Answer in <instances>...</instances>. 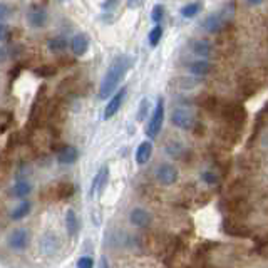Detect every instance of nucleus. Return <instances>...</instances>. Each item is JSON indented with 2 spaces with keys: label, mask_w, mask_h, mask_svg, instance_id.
Listing matches in <instances>:
<instances>
[{
  "label": "nucleus",
  "mask_w": 268,
  "mask_h": 268,
  "mask_svg": "<svg viewBox=\"0 0 268 268\" xmlns=\"http://www.w3.org/2000/svg\"><path fill=\"white\" fill-rule=\"evenodd\" d=\"M47 49L50 50V52H54V54L64 52V50L67 49V41H66V37H62V36L52 37V39H50V41L47 42Z\"/></svg>",
  "instance_id": "obj_21"
},
{
  "label": "nucleus",
  "mask_w": 268,
  "mask_h": 268,
  "mask_svg": "<svg viewBox=\"0 0 268 268\" xmlns=\"http://www.w3.org/2000/svg\"><path fill=\"white\" fill-rule=\"evenodd\" d=\"M161 37H163V27L156 24L155 27H153V31L150 32V45L151 47H156L159 41H161Z\"/></svg>",
  "instance_id": "obj_28"
},
{
  "label": "nucleus",
  "mask_w": 268,
  "mask_h": 268,
  "mask_svg": "<svg viewBox=\"0 0 268 268\" xmlns=\"http://www.w3.org/2000/svg\"><path fill=\"white\" fill-rule=\"evenodd\" d=\"M27 243H28V233H27V230H24V228H17V230H14L9 235V245L14 250L25 248Z\"/></svg>",
  "instance_id": "obj_13"
},
{
  "label": "nucleus",
  "mask_w": 268,
  "mask_h": 268,
  "mask_svg": "<svg viewBox=\"0 0 268 268\" xmlns=\"http://www.w3.org/2000/svg\"><path fill=\"white\" fill-rule=\"evenodd\" d=\"M107 176H109V168L102 166L99 169V173L96 174V178L93 181V186H91V190H89V196L91 198H94L96 195H101L102 190H104L106 183H107Z\"/></svg>",
  "instance_id": "obj_10"
},
{
  "label": "nucleus",
  "mask_w": 268,
  "mask_h": 268,
  "mask_svg": "<svg viewBox=\"0 0 268 268\" xmlns=\"http://www.w3.org/2000/svg\"><path fill=\"white\" fill-rule=\"evenodd\" d=\"M31 191H32V185L27 180H19L12 188V195L15 198H22V199L31 195Z\"/></svg>",
  "instance_id": "obj_18"
},
{
  "label": "nucleus",
  "mask_w": 268,
  "mask_h": 268,
  "mask_svg": "<svg viewBox=\"0 0 268 268\" xmlns=\"http://www.w3.org/2000/svg\"><path fill=\"white\" fill-rule=\"evenodd\" d=\"M188 69H190V72L195 77H203V76H208V74L213 71V66L208 59H199V61L191 62Z\"/></svg>",
  "instance_id": "obj_15"
},
{
  "label": "nucleus",
  "mask_w": 268,
  "mask_h": 268,
  "mask_svg": "<svg viewBox=\"0 0 268 268\" xmlns=\"http://www.w3.org/2000/svg\"><path fill=\"white\" fill-rule=\"evenodd\" d=\"M191 50L193 54H196L201 59H208L210 55H213V45L210 44L208 41H203V39H198V41L191 42Z\"/></svg>",
  "instance_id": "obj_16"
},
{
  "label": "nucleus",
  "mask_w": 268,
  "mask_h": 268,
  "mask_svg": "<svg viewBox=\"0 0 268 268\" xmlns=\"http://www.w3.org/2000/svg\"><path fill=\"white\" fill-rule=\"evenodd\" d=\"M153 155V142L151 141H142L136 150V163L138 164H146L151 159Z\"/></svg>",
  "instance_id": "obj_17"
},
{
  "label": "nucleus",
  "mask_w": 268,
  "mask_h": 268,
  "mask_svg": "<svg viewBox=\"0 0 268 268\" xmlns=\"http://www.w3.org/2000/svg\"><path fill=\"white\" fill-rule=\"evenodd\" d=\"M142 2H144V0H128V7L129 9H138V7H141Z\"/></svg>",
  "instance_id": "obj_37"
},
{
  "label": "nucleus",
  "mask_w": 268,
  "mask_h": 268,
  "mask_svg": "<svg viewBox=\"0 0 268 268\" xmlns=\"http://www.w3.org/2000/svg\"><path fill=\"white\" fill-rule=\"evenodd\" d=\"M166 153L171 158H181L185 153V146L180 141H168L166 144Z\"/></svg>",
  "instance_id": "obj_25"
},
{
  "label": "nucleus",
  "mask_w": 268,
  "mask_h": 268,
  "mask_svg": "<svg viewBox=\"0 0 268 268\" xmlns=\"http://www.w3.org/2000/svg\"><path fill=\"white\" fill-rule=\"evenodd\" d=\"M203 5L199 4V2H193V4H188L185 5L183 9H181V15L185 17V19H191V17H195L199 10H201Z\"/></svg>",
  "instance_id": "obj_27"
},
{
  "label": "nucleus",
  "mask_w": 268,
  "mask_h": 268,
  "mask_svg": "<svg viewBox=\"0 0 268 268\" xmlns=\"http://www.w3.org/2000/svg\"><path fill=\"white\" fill-rule=\"evenodd\" d=\"M126 87H121V89H117V93L112 96L111 98V101L107 102L106 104V109H104V117L106 121L107 119H111L112 116H116L117 114V111L121 109V106H123V102H124V98H126Z\"/></svg>",
  "instance_id": "obj_7"
},
{
  "label": "nucleus",
  "mask_w": 268,
  "mask_h": 268,
  "mask_svg": "<svg viewBox=\"0 0 268 268\" xmlns=\"http://www.w3.org/2000/svg\"><path fill=\"white\" fill-rule=\"evenodd\" d=\"M34 2H36V4L39 5V7H42V5H45V4H47L49 0H34Z\"/></svg>",
  "instance_id": "obj_42"
},
{
  "label": "nucleus",
  "mask_w": 268,
  "mask_h": 268,
  "mask_svg": "<svg viewBox=\"0 0 268 268\" xmlns=\"http://www.w3.org/2000/svg\"><path fill=\"white\" fill-rule=\"evenodd\" d=\"M218 14L221 15V19L228 24V22L233 20V17H235V14H236V4L233 2V0H230V2H226L223 7L218 10Z\"/></svg>",
  "instance_id": "obj_22"
},
{
  "label": "nucleus",
  "mask_w": 268,
  "mask_h": 268,
  "mask_svg": "<svg viewBox=\"0 0 268 268\" xmlns=\"http://www.w3.org/2000/svg\"><path fill=\"white\" fill-rule=\"evenodd\" d=\"M61 248V240L55 233H45L41 238V252L44 255H55Z\"/></svg>",
  "instance_id": "obj_9"
},
{
  "label": "nucleus",
  "mask_w": 268,
  "mask_h": 268,
  "mask_svg": "<svg viewBox=\"0 0 268 268\" xmlns=\"http://www.w3.org/2000/svg\"><path fill=\"white\" fill-rule=\"evenodd\" d=\"M119 4H121V0H104L102 2V12H104L106 20H112V14L116 12Z\"/></svg>",
  "instance_id": "obj_24"
},
{
  "label": "nucleus",
  "mask_w": 268,
  "mask_h": 268,
  "mask_svg": "<svg viewBox=\"0 0 268 268\" xmlns=\"http://www.w3.org/2000/svg\"><path fill=\"white\" fill-rule=\"evenodd\" d=\"M171 123H173L176 128L190 131V129L195 128L196 117L190 109H185V107H176V109L171 112Z\"/></svg>",
  "instance_id": "obj_4"
},
{
  "label": "nucleus",
  "mask_w": 268,
  "mask_h": 268,
  "mask_svg": "<svg viewBox=\"0 0 268 268\" xmlns=\"http://www.w3.org/2000/svg\"><path fill=\"white\" fill-rule=\"evenodd\" d=\"M10 39V28L0 22V42H5Z\"/></svg>",
  "instance_id": "obj_33"
},
{
  "label": "nucleus",
  "mask_w": 268,
  "mask_h": 268,
  "mask_svg": "<svg viewBox=\"0 0 268 268\" xmlns=\"http://www.w3.org/2000/svg\"><path fill=\"white\" fill-rule=\"evenodd\" d=\"M34 74L39 77H54L57 74V67L49 66V64H42V66H37L36 69H34Z\"/></svg>",
  "instance_id": "obj_26"
},
{
  "label": "nucleus",
  "mask_w": 268,
  "mask_h": 268,
  "mask_svg": "<svg viewBox=\"0 0 268 268\" xmlns=\"http://www.w3.org/2000/svg\"><path fill=\"white\" fill-rule=\"evenodd\" d=\"M22 71V66H15L14 69H12V72H9L10 76H12V79H15L17 76H19V72Z\"/></svg>",
  "instance_id": "obj_38"
},
{
  "label": "nucleus",
  "mask_w": 268,
  "mask_h": 268,
  "mask_svg": "<svg viewBox=\"0 0 268 268\" xmlns=\"http://www.w3.org/2000/svg\"><path fill=\"white\" fill-rule=\"evenodd\" d=\"M28 173H31V171H28L27 164H20L19 171H17V181H19V180H25Z\"/></svg>",
  "instance_id": "obj_36"
},
{
  "label": "nucleus",
  "mask_w": 268,
  "mask_h": 268,
  "mask_svg": "<svg viewBox=\"0 0 268 268\" xmlns=\"http://www.w3.org/2000/svg\"><path fill=\"white\" fill-rule=\"evenodd\" d=\"M31 208H32L31 201H22L19 206H17L14 212H12V215H10V218H12L14 221H19V220H22V218H25V216L31 213Z\"/></svg>",
  "instance_id": "obj_23"
},
{
  "label": "nucleus",
  "mask_w": 268,
  "mask_h": 268,
  "mask_svg": "<svg viewBox=\"0 0 268 268\" xmlns=\"http://www.w3.org/2000/svg\"><path fill=\"white\" fill-rule=\"evenodd\" d=\"M27 22H28V25L34 28L45 27L49 22L47 10H45L44 7H39V5H34V7L27 12Z\"/></svg>",
  "instance_id": "obj_6"
},
{
  "label": "nucleus",
  "mask_w": 268,
  "mask_h": 268,
  "mask_svg": "<svg viewBox=\"0 0 268 268\" xmlns=\"http://www.w3.org/2000/svg\"><path fill=\"white\" fill-rule=\"evenodd\" d=\"M247 2L250 4V5H253V7H256V5H261L265 2V0H247Z\"/></svg>",
  "instance_id": "obj_40"
},
{
  "label": "nucleus",
  "mask_w": 268,
  "mask_h": 268,
  "mask_svg": "<svg viewBox=\"0 0 268 268\" xmlns=\"http://www.w3.org/2000/svg\"><path fill=\"white\" fill-rule=\"evenodd\" d=\"M54 195L57 199H67L74 195V191H76V188H74L72 183H59L57 186H54Z\"/></svg>",
  "instance_id": "obj_19"
},
{
  "label": "nucleus",
  "mask_w": 268,
  "mask_h": 268,
  "mask_svg": "<svg viewBox=\"0 0 268 268\" xmlns=\"http://www.w3.org/2000/svg\"><path fill=\"white\" fill-rule=\"evenodd\" d=\"M66 228L69 236H76L79 231V221H77V215L74 213V210H67L66 213Z\"/></svg>",
  "instance_id": "obj_20"
},
{
  "label": "nucleus",
  "mask_w": 268,
  "mask_h": 268,
  "mask_svg": "<svg viewBox=\"0 0 268 268\" xmlns=\"http://www.w3.org/2000/svg\"><path fill=\"white\" fill-rule=\"evenodd\" d=\"M79 158V153L74 146L71 144H62L59 150H57V161L61 164H72L76 163Z\"/></svg>",
  "instance_id": "obj_11"
},
{
  "label": "nucleus",
  "mask_w": 268,
  "mask_h": 268,
  "mask_svg": "<svg viewBox=\"0 0 268 268\" xmlns=\"http://www.w3.org/2000/svg\"><path fill=\"white\" fill-rule=\"evenodd\" d=\"M225 25H226V22L221 19V15H220L218 12L210 14L206 19L201 22L203 31L208 32V34H220L221 31H223Z\"/></svg>",
  "instance_id": "obj_8"
},
{
  "label": "nucleus",
  "mask_w": 268,
  "mask_h": 268,
  "mask_svg": "<svg viewBox=\"0 0 268 268\" xmlns=\"http://www.w3.org/2000/svg\"><path fill=\"white\" fill-rule=\"evenodd\" d=\"M131 67V59L128 55H119L112 61V64L109 66V69L104 74V79L101 82L99 87V99H107L109 96L119 87V84L126 76V72Z\"/></svg>",
  "instance_id": "obj_1"
},
{
  "label": "nucleus",
  "mask_w": 268,
  "mask_h": 268,
  "mask_svg": "<svg viewBox=\"0 0 268 268\" xmlns=\"http://www.w3.org/2000/svg\"><path fill=\"white\" fill-rule=\"evenodd\" d=\"M94 266V260L91 256H81L77 260V268H93Z\"/></svg>",
  "instance_id": "obj_32"
},
{
  "label": "nucleus",
  "mask_w": 268,
  "mask_h": 268,
  "mask_svg": "<svg viewBox=\"0 0 268 268\" xmlns=\"http://www.w3.org/2000/svg\"><path fill=\"white\" fill-rule=\"evenodd\" d=\"M101 268H109V263H107L106 256H102V258H101Z\"/></svg>",
  "instance_id": "obj_41"
},
{
  "label": "nucleus",
  "mask_w": 268,
  "mask_h": 268,
  "mask_svg": "<svg viewBox=\"0 0 268 268\" xmlns=\"http://www.w3.org/2000/svg\"><path fill=\"white\" fill-rule=\"evenodd\" d=\"M201 178L206 181L208 185H215V183H218V176L213 174V173H210V171H206V173H203Z\"/></svg>",
  "instance_id": "obj_35"
},
{
  "label": "nucleus",
  "mask_w": 268,
  "mask_h": 268,
  "mask_svg": "<svg viewBox=\"0 0 268 268\" xmlns=\"http://www.w3.org/2000/svg\"><path fill=\"white\" fill-rule=\"evenodd\" d=\"M174 84L178 85V89H193L199 84V81L193 77H181L178 81H174Z\"/></svg>",
  "instance_id": "obj_29"
},
{
  "label": "nucleus",
  "mask_w": 268,
  "mask_h": 268,
  "mask_svg": "<svg viewBox=\"0 0 268 268\" xmlns=\"http://www.w3.org/2000/svg\"><path fill=\"white\" fill-rule=\"evenodd\" d=\"M156 180L161 183L163 186H171L178 181V169H176L173 164L164 163L161 166H158L156 169Z\"/></svg>",
  "instance_id": "obj_5"
},
{
  "label": "nucleus",
  "mask_w": 268,
  "mask_h": 268,
  "mask_svg": "<svg viewBox=\"0 0 268 268\" xmlns=\"http://www.w3.org/2000/svg\"><path fill=\"white\" fill-rule=\"evenodd\" d=\"M10 15V7L7 4H0V22L7 20Z\"/></svg>",
  "instance_id": "obj_34"
},
{
  "label": "nucleus",
  "mask_w": 268,
  "mask_h": 268,
  "mask_svg": "<svg viewBox=\"0 0 268 268\" xmlns=\"http://www.w3.org/2000/svg\"><path fill=\"white\" fill-rule=\"evenodd\" d=\"M129 220H131V223H133L134 226H138V228H147L151 225V221H153V216L146 212V210H142V208H134L133 212H131L129 215Z\"/></svg>",
  "instance_id": "obj_12"
},
{
  "label": "nucleus",
  "mask_w": 268,
  "mask_h": 268,
  "mask_svg": "<svg viewBox=\"0 0 268 268\" xmlns=\"http://www.w3.org/2000/svg\"><path fill=\"white\" fill-rule=\"evenodd\" d=\"M220 114L223 116L228 126L235 129H242L245 121H247V109L242 104H238V102H228V104L221 106Z\"/></svg>",
  "instance_id": "obj_2"
},
{
  "label": "nucleus",
  "mask_w": 268,
  "mask_h": 268,
  "mask_svg": "<svg viewBox=\"0 0 268 268\" xmlns=\"http://www.w3.org/2000/svg\"><path fill=\"white\" fill-rule=\"evenodd\" d=\"M163 123H164V101H163V98H159L155 111H153L150 123H147V128H146L147 138H151V139L158 138L159 131H161V128H163Z\"/></svg>",
  "instance_id": "obj_3"
},
{
  "label": "nucleus",
  "mask_w": 268,
  "mask_h": 268,
  "mask_svg": "<svg viewBox=\"0 0 268 268\" xmlns=\"http://www.w3.org/2000/svg\"><path fill=\"white\" fill-rule=\"evenodd\" d=\"M71 49H72L74 55H77V57L84 55L89 49V37L85 36V34H77V36H74L71 41Z\"/></svg>",
  "instance_id": "obj_14"
},
{
  "label": "nucleus",
  "mask_w": 268,
  "mask_h": 268,
  "mask_svg": "<svg viewBox=\"0 0 268 268\" xmlns=\"http://www.w3.org/2000/svg\"><path fill=\"white\" fill-rule=\"evenodd\" d=\"M150 114V99L142 98L139 102V109H138V121H144Z\"/></svg>",
  "instance_id": "obj_30"
},
{
  "label": "nucleus",
  "mask_w": 268,
  "mask_h": 268,
  "mask_svg": "<svg viewBox=\"0 0 268 268\" xmlns=\"http://www.w3.org/2000/svg\"><path fill=\"white\" fill-rule=\"evenodd\" d=\"M163 17H164V7L163 5H155L153 7V12H151V19H153V22H156V24H159V22L163 20Z\"/></svg>",
  "instance_id": "obj_31"
},
{
  "label": "nucleus",
  "mask_w": 268,
  "mask_h": 268,
  "mask_svg": "<svg viewBox=\"0 0 268 268\" xmlns=\"http://www.w3.org/2000/svg\"><path fill=\"white\" fill-rule=\"evenodd\" d=\"M7 57H9V52L4 47H0V62H4L5 59H7Z\"/></svg>",
  "instance_id": "obj_39"
}]
</instances>
